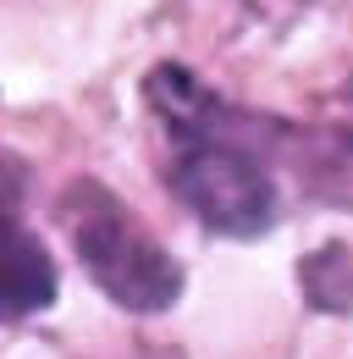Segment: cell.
I'll use <instances>...</instances> for the list:
<instances>
[{"label":"cell","mask_w":353,"mask_h":359,"mask_svg":"<svg viewBox=\"0 0 353 359\" xmlns=\"http://www.w3.org/2000/svg\"><path fill=\"white\" fill-rule=\"evenodd\" d=\"M304 182L320 199L353 205V133H314L304 138Z\"/></svg>","instance_id":"5"},{"label":"cell","mask_w":353,"mask_h":359,"mask_svg":"<svg viewBox=\"0 0 353 359\" xmlns=\"http://www.w3.org/2000/svg\"><path fill=\"white\" fill-rule=\"evenodd\" d=\"M298 287L309 310L320 315H348L353 310V249L348 243H320L298 260Z\"/></svg>","instance_id":"4"},{"label":"cell","mask_w":353,"mask_h":359,"mask_svg":"<svg viewBox=\"0 0 353 359\" xmlns=\"http://www.w3.org/2000/svg\"><path fill=\"white\" fill-rule=\"evenodd\" d=\"M144 94L182 144L172 166L176 199L221 238L270 232L276 226V182L254 155V144L237 128H226L232 111L182 67H155Z\"/></svg>","instance_id":"1"},{"label":"cell","mask_w":353,"mask_h":359,"mask_svg":"<svg viewBox=\"0 0 353 359\" xmlns=\"http://www.w3.org/2000/svg\"><path fill=\"white\" fill-rule=\"evenodd\" d=\"M61 232L83 260L94 287L132 315H160L182 299V266L155 243L132 210L94 177H78L61 194Z\"/></svg>","instance_id":"2"},{"label":"cell","mask_w":353,"mask_h":359,"mask_svg":"<svg viewBox=\"0 0 353 359\" xmlns=\"http://www.w3.org/2000/svg\"><path fill=\"white\" fill-rule=\"evenodd\" d=\"M55 260L22 222V166L0 161V320H22L55 304Z\"/></svg>","instance_id":"3"}]
</instances>
